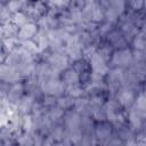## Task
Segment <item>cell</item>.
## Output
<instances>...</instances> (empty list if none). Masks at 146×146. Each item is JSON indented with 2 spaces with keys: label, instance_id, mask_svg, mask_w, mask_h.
<instances>
[{
  "label": "cell",
  "instance_id": "cell-27",
  "mask_svg": "<svg viewBox=\"0 0 146 146\" xmlns=\"http://www.w3.org/2000/svg\"><path fill=\"white\" fill-rule=\"evenodd\" d=\"M7 8L10 10L11 14H15L17 11H22L24 6H25V1H8L6 2Z\"/></svg>",
  "mask_w": 146,
  "mask_h": 146
},
{
  "label": "cell",
  "instance_id": "cell-12",
  "mask_svg": "<svg viewBox=\"0 0 146 146\" xmlns=\"http://www.w3.org/2000/svg\"><path fill=\"white\" fill-rule=\"evenodd\" d=\"M24 91H25V87H24V83L23 82H17V83H14L10 86L8 92H7V100L9 102V104L16 106L19 100L22 99V97L24 96Z\"/></svg>",
  "mask_w": 146,
  "mask_h": 146
},
{
  "label": "cell",
  "instance_id": "cell-11",
  "mask_svg": "<svg viewBox=\"0 0 146 146\" xmlns=\"http://www.w3.org/2000/svg\"><path fill=\"white\" fill-rule=\"evenodd\" d=\"M105 42L108 43L115 50L128 48L127 47L128 46V40L123 35V33L121 31H119V30H113L112 32H110L105 36Z\"/></svg>",
  "mask_w": 146,
  "mask_h": 146
},
{
  "label": "cell",
  "instance_id": "cell-4",
  "mask_svg": "<svg viewBox=\"0 0 146 146\" xmlns=\"http://www.w3.org/2000/svg\"><path fill=\"white\" fill-rule=\"evenodd\" d=\"M82 51L83 46L80 41V38L78 33L71 34V36L65 42V52L70 59V62H78L82 59Z\"/></svg>",
  "mask_w": 146,
  "mask_h": 146
},
{
  "label": "cell",
  "instance_id": "cell-13",
  "mask_svg": "<svg viewBox=\"0 0 146 146\" xmlns=\"http://www.w3.org/2000/svg\"><path fill=\"white\" fill-rule=\"evenodd\" d=\"M81 119L82 116L74 110L65 111V114L63 117V125L65 129H78L80 128Z\"/></svg>",
  "mask_w": 146,
  "mask_h": 146
},
{
  "label": "cell",
  "instance_id": "cell-18",
  "mask_svg": "<svg viewBox=\"0 0 146 146\" xmlns=\"http://www.w3.org/2000/svg\"><path fill=\"white\" fill-rule=\"evenodd\" d=\"M33 41L36 43V46L39 47L41 52L47 51L49 49V35H48L47 31L39 29V31L36 32V34L33 38Z\"/></svg>",
  "mask_w": 146,
  "mask_h": 146
},
{
  "label": "cell",
  "instance_id": "cell-23",
  "mask_svg": "<svg viewBox=\"0 0 146 146\" xmlns=\"http://www.w3.org/2000/svg\"><path fill=\"white\" fill-rule=\"evenodd\" d=\"M65 92L66 95L73 97L74 99H78V98H81L86 95V90L84 88L81 86V84H78V86H73V87H67L65 89Z\"/></svg>",
  "mask_w": 146,
  "mask_h": 146
},
{
  "label": "cell",
  "instance_id": "cell-29",
  "mask_svg": "<svg viewBox=\"0 0 146 146\" xmlns=\"http://www.w3.org/2000/svg\"><path fill=\"white\" fill-rule=\"evenodd\" d=\"M143 92L146 95V83H145V86H144V89H143Z\"/></svg>",
  "mask_w": 146,
  "mask_h": 146
},
{
  "label": "cell",
  "instance_id": "cell-15",
  "mask_svg": "<svg viewBox=\"0 0 146 146\" xmlns=\"http://www.w3.org/2000/svg\"><path fill=\"white\" fill-rule=\"evenodd\" d=\"M60 79L63 81V83L65 84V89L67 87H73V86H78V84H81V78H80V74L75 71V68L72 66V67H68L66 71H64L60 75Z\"/></svg>",
  "mask_w": 146,
  "mask_h": 146
},
{
  "label": "cell",
  "instance_id": "cell-25",
  "mask_svg": "<svg viewBox=\"0 0 146 146\" xmlns=\"http://www.w3.org/2000/svg\"><path fill=\"white\" fill-rule=\"evenodd\" d=\"M22 130L24 132H29V131H33L34 130V120H33L32 114H25V115H23Z\"/></svg>",
  "mask_w": 146,
  "mask_h": 146
},
{
  "label": "cell",
  "instance_id": "cell-28",
  "mask_svg": "<svg viewBox=\"0 0 146 146\" xmlns=\"http://www.w3.org/2000/svg\"><path fill=\"white\" fill-rule=\"evenodd\" d=\"M141 31L146 33V21L144 22V24H143V26H141Z\"/></svg>",
  "mask_w": 146,
  "mask_h": 146
},
{
  "label": "cell",
  "instance_id": "cell-1",
  "mask_svg": "<svg viewBox=\"0 0 146 146\" xmlns=\"http://www.w3.org/2000/svg\"><path fill=\"white\" fill-rule=\"evenodd\" d=\"M100 6L104 9L105 13V21L110 23H116L120 17L125 13L127 2L121 0H114V1H99Z\"/></svg>",
  "mask_w": 146,
  "mask_h": 146
},
{
  "label": "cell",
  "instance_id": "cell-24",
  "mask_svg": "<svg viewBox=\"0 0 146 146\" xmlns=\"http://www.w3.org/2000/svg\"><path fill=\"white\" fill-rule=\"evenodd\" d=\"M132 106H133L137 111H139L143 115L146 113V95H145L143 91H140V92L138 94V96L136 97L135 103H133Z\"/></svg>",
  "mask_w": 146,
  "mask_h": 146
},
{
  "label": "cell",
  "instance_id": "cell-19",
  "mask_svg": "<svg viewBox=\"0 0 146 146\" xmlns=\"http://www.w3.org/2000/svg\"><path fill=\"white\" fill-rule=\"evenodd\" d=\"M18 30L19 29L13 22L1 25V38H2V40L11 39V38H17Z\"/></svg>",
  "mask_w": 146,
  "mask_h": 146
},
{
  "label": "cell",
  "instance_id": "cell-2",
  "mask_svg": "<svg viewBox=\"0 0 146 146\" xmlns=\"http://www.w3.org/2000/svg\"><path fill=\"white\" fill-rule=\"evenodd\" d=\"M43 62H46L55 72L62 74L70 67V59L66 52H51L47 50V56H43Z\"/></svg>",
  "mask_w": 146,
  "mask_h": 146
},
{
  "label": "cell",
  "instance_id": "cell-21",
  "mask_svg": "<svg viewBox=\"0 0 146 146\" xmlns=\"http://www.w3.org/2000/svg\"><path fill=\"white\" fill-rule=\"evenodd\" d=\"M131 42L135 50H146V33L140 31Z\"/></svg>",
  "mask_w": 146,
  "mask_h": 146
},
{
  "label": "cell",
  "instance_id": "cell-16",
  "mask_svg": "<svg viewBox=\"0 0 146 146\" xmlns=\"http://www.w3.org/2000/svg\"><path fill=\"white\" fill-rule=\"evenodd\" d=\"M36 100L38 99H35L31 95H24L22 97V99L19 100V103L16 105L17 112L21 113L22 115L31 114L32 113V110H33V106H34V104H35Z\"/></svg>",
  "mask_w": 146,
  "mask_h": 146
},
{
  "label": "cell",
  "instance_id": "cell-10",
  "mask_svg": "<svg viewBox=\"0 0 146 146\" xmlns=\"http://www.w3.org/2000/svg\"><path fill=\"white\" fill-rule=\"evenodd\" d=\"M0 76H1V82H7L9 84H14L19 82V80L22 79L17 67L8 65L6 63L1 64L0 67Z\"/></svg>",
  "mask_w": 146,
  "mask_h": 146
},
{
  "label": "cell",
  "instance_id": "cell-3",
  "mask_svg": "<svg viewBox=\"0 0 146 146\" xmlns=\"http://www.w3.org/2000/svg\"><path fill=\"white\" fill-rule=\"evenodd\" d=\"M132 64H133V55H132V50L129 48L114 50L110 59V65L112 66V68L125 70L130 67Z\"/></svg>",
  "mask_w": 146,
  "mask_h": 146
},
{
  "label": "cell",
  "instance_id": "cell-20",
  "mask_svg": "<svg viewBox=\"0 0 146 146\" xmlns=\"http://www.w3.org/2000/svg\"><path fill=\"white\" fill-rule=\"evenodd\" d=\"M74 103H75V99L68 95H63L57 98V106L64 111H68L70 108H72L74 106Z\"/></svg>",
  "mask_w": 146,
  "mask_h": 146
},
{
  "label": "cell",
  "instance_id": "cell-9",
  "mask_svg": "<svg viewBox=\"0 0 146 146\" xmlns=\"http://www.w3.org/2000/svg\"><path fill=\"white\" fill-rule=\"evenodd\" d=\"M127 123L129 124L130 129L137 133L144 129V116L132 106L127 110Z\"/></svg>",
  "mask_w": 146,
  "mask_h": 146
},
{
  "label": "cell",
  "instance_id": "cell-7",
  "mask_svg": "<svg viewBox=\"0 0 146 146\" xmlns=\"http://www.w3.org/2000/svg\"><path fill=\"white\" fill-rule=\"evenodd\" d=\"M94 135H95V138L97 139L98 144L99 145L102 144V145L105 146L108 143V140L112 138V136L114 135V132H113V125L110 122H107V121H105V122H98L96 124V127H95Z\"/></svg>",
  "mask_w": 146,
  "mask_h": 146
},
{
  "label": "cell",
  "instance_id": "cell-14",
  "mask_svg": "<svg viewBox=\"0 0 146 146\" xmlns=\"http://www.w3.org/2000/svg\"><path fill=\"white\" fill-rule=\"evenodd\" d=\"M39 31L38 24L34 22H30L26 25L19 27L18 33H17V39L23 42V41H27V40H33L34 35L36 34V32Z\"/></svg>",
  "mask_w": 146,
  "mask_h": 146
},
{
  "label": "cell",
  "instance_id": "cell-22",
  "mask_svg": "<svg viewBox=\"0 0 146 146\" xmlns=\"http://www.w3.org/2000/svg\"><path fill=\"white\" fill-rule=\"evenodd\" d=\"M11 22L19 29L24 25H26L27 23H30V18L27 17V15L24 13V11H17L15 14H13V17H11Z\"/></svg>",
  "mask_w": 146,
  "mask_h": 146
},
{
  "label": "cell",
  "instance_id": "cell-5",
  "mask_svg": "<svg viewBox=\"0 0 146 146\" xmlns=\"http://www.w3.org/2000/svg\"><path fill=\"white\" fill-rule=\"evenodd\" d=\"M41 90L43 96H52V97H60L65 91V84L63 83L60 78H52L44 81L41 86Z\"/></svg>",
  "mask_w": 146,
  "mask_h": 146
},
{
  "label": "cell",
  "instance_id": "cell-8",
  "mask_svg": "<svg viewBox=\"0 0 146 146\" xmlns=\"http://www.w3.org/2000/svg\"><path fill=\"white\" fill-rule=\"evenodd\" d=\"M116 98V100L120 103V105L123 108L129 110L130 107H132L135 99H136V95H135V89L130 88V87H121L119 89V91L116 92V95L114 96Z\"/></svg>",
  "mask_w": 146,
  "mask_h": 146
},
{
  "label": "cell",
  "instance_id": "cell-6",
  "mask_svg": "<svg viewBox=\"0 0 146 146\" xmlns=\"http://www.w3.org/2000/svg\"><path fill=\"white\" fill-rule=\"evenodd\" d=\"M89 66H90V72L94 75H98V76H103L105 78L110 71V66H108V62L102 57L98 52H96L92 58L89 60Z\"/></svg>",
  "mask_w": 146,
  "mask_h": 146
},
{
  "label": "cell",
  "instance_id": "cell-17",
  "mask_svg": "<svg viewBox=\"0 0 146 146\" xmlns=\"http://www.w3.org/2000/svg\"><path fill=\"white\" fill-rule=\"evenodd\" d=\"M73 110L75 112H78L81 116H91V114H92V107H91V105L89 103V98L87 96L75 99Z\"/></svg>",
  "mask_w": 146,
  "mask_h": 146
},
{
  "label": "cell",
  "instance_id": "cell-26",
  "mask_svg": "<svg viewBox=\"0 0 146 146\" xmlns=\"http://www.w3.org/2000/svg\"><path fill=\"white\" fill-rule=\"evenodd\" d=\"M1 10H0V19H1V25L3 24H7V23H10L11 22V17H13V14L10 13V10L7 8L6 6V2H1Z\"/></svg>",
  "mask_w": 146,
  "mask_h": 146
}]
</instances>
